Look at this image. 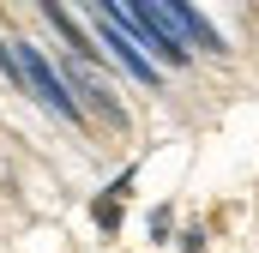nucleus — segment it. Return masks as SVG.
<instances>
[{"label": "nucleus", "mask_w": 259, "mask_h": 253, "mask_svg": "<svg viewBox=\"0 0 259 253\" xmlns=\"http://www.w3.org/2000/svg\"><path fill=\"white\" fill-rule=\"evenodd\" d=\"M18 66H24V91L49 109V115H61V121H84V109L72 103V91L61 85V72L55 61H42V49H30V43H18Z\"/></svg>", "instance_id": "f257e3e1"}, {"label": "nucleus", "mask_w": 259, "mask_h": 253, "mask_svg": "<svg viewBox=\"0 0 259 253\" xmlns=\"http://www.w3.org/2000/svg\"><path fill=\"white\" fill-rule=\"evenodd\" d=\"M91 24H97V36H103V55H115V61L127 66L139 85H157V66H151V55H145V49L133 43V36L121 30V24H115V18H109V12H103V6L91 12Z\"/></svg>", "instance_id": "f03ea898"}, {"label": "nucleus", "mask_w": 259, "mask_h": 253, "mask_svg": "<svg viewBox=\"0 0 259 253\" xmlns=\"http://www.w3.org/2000/svg\"><path fill=\"white\" fill-rule=\"evenodd\" d=\"M163 12L175 18V30H181V36H193L199 49H211V55H229V49H223V30H217V24H211L205 12H193V6H181V0H169Z\"/></svg>", "instance_id": "7ed1b4c3"}, {"label": "nucleus", "mask_w": 259, "mask_h": 253, "mask_svg": "<svg viewBox=\"0 0 259 253\" xmlns=\"http://www.w3.org/2000/svg\"><path fill=\"white\" fill-rule=\"evenodd\" d=\"M91 211H97V229H103V235H115V229H121V199H115V193H103Z\"/></svg>", "instance_id": "20e7f679"}, {"label": "nucleus", "mask_w": 259, "mask_h": 253, "mask_svg": "<svg viewBox=\"0 0 259 253\" xmlns=\"http://www.w3.org/2000/svg\"><path fill=\"white\" fill-rule=\"evenodd\" d=\"M169 229H175V217H169V205H163V211H151V235H157V241H169Z\"/></svg>", "instance_id": "39448f33"}]
</instances>
